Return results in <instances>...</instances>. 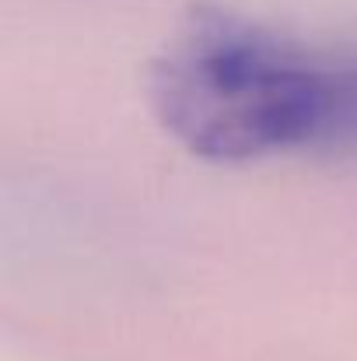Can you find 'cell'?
Returning <instances> with one entry per match:
<instances>
[{"label":"cell","mask_w":357,"mask_h":361,"mask_svg":"<svg viewBox=\"0 0 357 361\" xmlns=\"http://www.w3.org/2000/svg\"><path fill=\"white\" fill-rule=\"evenodd\" d=\"M337 60L221 4H196L147 71L158 123L196 158L238 165L319 151Z\"/></svg>","instance_id":"1"}]
</instances>
